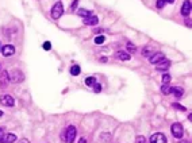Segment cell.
<instances>
[{"label": "cell", "mask_w": 192, "mask_h": 143, "mask_svg": "<svg viewBox=\"0 0 192 143\" xmlns=\"http://www.w3.org/2000/svg\"><path fill=\"white\" fill-rule=\"evenodd\" d=\"M181 143H190V142H184V141H181Z\"/></svg>", "instance_id": "d590c367"}, {"label": "cell", "mask_w": 192, "mask_h": 143, "mask_svg": "<svg viewBox=\"0 0 192 143\" xmlns=\"http://www.w3.org/2000/svg\"><path fill=\"white\" fill-rule=\"evenodd\" d=\"M0 104L4 107H14L15 106V100L10 95H3V96H0Z\"/></svg>", "instance_id": "5b68a950"}, {"label": "cell", "mask_w": 192, "mask_h": 143, "mask_svg": "<svg viewBox=\"0 0 192 143\" xmlns=\"http://www.w3.org/2000/svg\"><path fill=\"white\" fill-rule=\"evenodd\" d=\"M149 143H168V141H167V136H165L164 134L156 132V134H153V135L150 136Z\"/></svg>", "instance_id": "8992f818"}, {"label": "cell", "mask_w": 192, "mask_h": 143, "mask_svg": "<svg viewBox=\"0 0 192 143\" xmlns=\"http://www.w3.org/2000/svg\"><path fill=\"white\" fill-rule=\"evenodd\" d=\"M50 47H51L50 42H45V43H43V49H45L46 51H49V50H50Z\"/></svg>", "instance_id": "f1b7e54d"}, {"label": "cell", "mask_w": 192, "mask_h": 143, "mask_svg": "<svg viewBox=\"0 0 192 143\" xmlns=\"http://www.w3.org/2000/svg\"><path fill=\"white\" fill-rule=\"evenodd\" d=\"M62 14H64V5L61 2H58L53 5V8H51V11H50V15L53 19H60L61 16H62Z\"/></svg>", "instance_id": "7a4b0ae2"}, {"label": "cell", "mask_w": 192, "mask_h": 143, "mask_svg": "<svg viewBox=\"0 0 192 143\" xmlns=\"http://www.w3.org/2000/svg\"><path fill=\"white\" fill-rule=\"evenodd\" d=\"M115 57L121 61H129L130 60V54L126 53V51H116Z\"/></svg>", "instance_id": "4fadbf2b"}, {"label": "cell", "mask_w": 192, "mask_h": 143, "mask_svg": "<svg viewBox=\"0 0 192 143\" xmlns=\"http://www.w3.org/2000/svg\"><path fill=\"white\" fill-rule=\"evenodd\" d=\"M170 131H172V135L176 139H181L184 136V128L180 123H173L172 127H170Z\"/></svg>", "instance_id": "3957f363"}, {"label": "cell", "mask_w": 192, "mask_h": 143, "mask_svg": "<svg viewBox=\"0 0 192 143\" xmlns=\"http://www.w3.org/2000/svg\"><path fill=\"white\" fill-rule=\"evenodd\" d=\"M187 26L191 28V19H188V20H187Z\"/></svg>", "instance_id": "d6a6232c"}, {"label": "cell", "mask_w": 192, "mask_h": 143, "mask_svg": "<svg viewBox=\"0 0 192 143\" xmlns=\"http://www.w3.org/2000/svg\"><path fill=\"white\" fill-rule=\"evenodd\" d=\"M164 58H165L164 54L160 53V51H158V53H153V54L149 57V62H150V63H154V65H157V63H158L160 61H162Z\"/></svg>", "instance_id": "30bf717a"}, {"label": "cell", "mask_w": 192, "mask_h": 143, "mask_svg": "<svg viewBox=\"0 0 192 143\" xmlns=\"http://www.w3.org/2000/svg\"><path fill=\"white\" fill-rule=\"evenodd\" d=\"M16 141L15 134H5L4 135V143H14Z\"/></svg>", "instance_id": "5bb4252c"}, {"label": "cell", "mask_w": 192, "mask_h": 143, "mask_svg": "<svg viewBox=\"0 0 192 143\" xmlns=\"http://www.w3.org/2000/svg\"><path fill=\"white\" fill-rule=\"evenodd\" d=\"M127 51H129V53H135L137 51V47H135V45H133V43H127Z\"/></svg>", "instance_id": "44dd1931"}, {"label": "cell", "mask_w": 192, "mask_h": 143, "mask_svg": "<svg viewBox=\"0 0 192 143\" xmlns=\"http://www.w3.org/2000/svg\"><path fill=\"white\" fill-rule=\"evenodd\" d=\"M191 14V2L190 0H184L181 5V15L183 16H188Z\"/></svg>", "instance_id": "8fae6325"}, {"label": "cell", "mask_w": 192, "mask_h": 143, "mask_svg": "<svg viewBox=\"0 0 192 143\" xmlns=\"http://www.w3.org/2000/svg\"><path fill=\"white\" fill-rule=\"evenodd\" d=\"M0 72H2V63H0Z\"/></svg>", "instance_id": "8d00e7d4"}, {"label": "cell", "mask_w": 192, "mask_h": 143, "mask_svg": "<svg viewBox=\"0 0 192 143\" xmlns=\"http://www.w3.org/2000/svg\"><path fill=\"white\" fill-rule=\"evenodd\" d=\"M137 143H146V141H145V138L142 135H138L137 136Z\"/></svg>", "instance_id": "83f0119b"}, {"label": "cell", "mask_w": 192, "mask_h": 143, "mask_svg": "<svg viewBox=\"0 0 192 143\" xmlns=\"http://www.w3.org/2000/svg\"><path fill=\"white\" fill-rule=\"evenodd\" d=\"M3 115H4V113H3V112H2V111H0V116H3Z\"/></svg>", "instance_id": "e575fe53"}, {"label": "cell", "mask_w": 192, "mask_h": 143, "mask_svg": "<svg viewBox=\"0 0 192 143\" xmlns=\"http://www.w3.org/2000/svg\"><path fill=\"white\" fill-rule=\"evenodd\" d=\"M77 14H78L80 16H83V18H87V16H91V15H92L91 11H88V10H83V8H81V10H77Z\"/></svg>", "instance_id": "e0dca14e"}, {"label": "cell", "mask_w": 192, "mask_h": 143, "mask_svg": "<svg viewBox=\"0 0 192 143\" xmlns=\"http://www.w3.org/2000/svg\"><path fill=\"white\" fill-rule=\"evenodd\" d=\"M65 135L66 136L64 138V141L66 143H73L74 139H76V127L74 125H69L65 131Z\"/></svg>", "instance_id": "277c9868"}, {"label": "cell", "mask_w": 192, "mask_h": 143, "mask_svg": "<svg viewBox=\"0 0 192 143\" xmlns=\"http://www.w3.org/2000/svg\"><path fill=\"white\" fill-rule=\"evenodd\" d=\"M2 54L4 57H11V55L15 54V47L12 45H4L2 47Z\"/></svg>", "instance_id": "ba28073f"}, {"label": "cell", "mask_w": 192, "mask_h": 143, "mask_svg": "<svg viewBox=\"0 0 192 143\" xmlns=\"http://www.w3.org/2000/svg\"><path fill=\"white\" fill-rule=\"evenodd\" d=\"M165 4H167V0H157V8H164Z\"/></svg>", "instance_id": "cb8c5ba5"}, {"label": "cell", "mask_w": 192, "mask_h": 143, "mask_svg": "<svg viewBox=\"0 0 192 143\" xmlns=\"http://www.w3.org/2000/svg\"><path fill=\"white\" fill-rule=\"evenodd\" d=\"M172 106H173V108H176V109H179V111H187V108L180 106V104H177V103H173Z\"/></svg>", "instance_id": "484cf974"}, {"label": "cell", "mask_w": 192, "mask_h": 143, "mask_svg": "<svg viewBox=\"0 0 192 143\" xmlns=\"http://www.w3.org/2000/svg\"><path fill=\"white\" fill-rule=\"evenodd\" d=\"M162 83H164L165 85H168V84L170 83V76L169 74H164V76H162Z\"/></svg>", "instance_id": "603a6c76"}, {"label": "cell", "mask_w": 192, "mask_h": 143, "mask_svg": "<svg viewBox=\"0 0 192 143\" xmlns=\"http://www.w3.org/2000/svg\"><path fill=\"white\" fill-rule=\"evenodd\" d=\"M84 83H85L87 86H94L95 83H96V78H95V77H87Z\"/></svg>", "instance_id": "ac0fdd59"}, {"label": "cell", "mask_w": 192, "mask_h": 143, "mask_svg": "<svg viewBox=\"0 0 192 143\" xmlns=\"http://www.w3.org/2000/svg\"><path fill=\"white\" fill-rule=\"evenodd\" d=\"M10 85V76H8L7 70H2V74H0V88L5 89Z\"/></svg>", "instance_id": "52a82bcc"}, {"label": "cell", "mask_w": 192, "mask_h": 143, "mask_svg": "<svg viewBox=\"0 0 192 143\" xmlns=\"http://www.w3.org/2000/svg\"><path fill=\"white\" fill-rule=\"evenodd\" d=\"M78 143H87V139H85V138H81V139H80V142H78Z\"/></svg>", "instance_id": "4dcf8cb0"}, {"label": "cell", "mask_w": 192, "mask_h": 143, "mask_svg": "<svg viewBox=\"0 0 192 143\" xmlns=\"http://www.w3.org/2000/svg\"><path fill=\"white\" fill-rule=\"evenodd\" d=\"M80 73H81V68L78 65H73L71 68V74L72 76H78Z\"/></svg>", "instance_id": "2e32d148"}, {"label": "cell", "mask_w": 192, "mask_h": 143, "mask_svg": "<svg viewBox=\"0 0 192 143\" xmlns=\"http://www.w3.org/2000/svg\"><path fill=\"white\" fill-rule=\"evenodd\" d=\"M8 76H10V83L14 84H19L25 80V76H23V73L19 69H14V70L8 72Z\"/></svg>", "instance_id": "6da1fadb"}, {"label": "cell", "mask_w": 192, "mask_h": 143, "mask_svg": "<svg viewBox=\"0 0 192 143\" xmlns=\"http://www.w3.org/2000/svg\"><path fill=\"white\" fill-rule=\"evenodd\" d=\"M161 92L164 93V95H170V88H169V85H162L161 86Z\"/></svg>", "instance_id": "ffe728a7"}, {"label": "cell", "mask_w": 192, "mask_h": 143, "mask_svg": "<svg viewBox=\"0 0 192 143\" xmlns=\"http://www.w3.org/2000/svg\"><path fill=\"white\" fill-rule=\"evenodd\" d=\"M19 143H30V142H28V141H27V139H22V141H20Z\"/></svg>", "instance_id": "1f68e13d"}, {"label": "cell", "mask_w": 192, "mask_h": 143, "mask_svg": "<svg viewBox=\"0 0 192 143\" xmlns=\"http://www.w3.org/2000/svg\"><path fill=\"white\" fill-rule=\"evenodd\" d=\"M94 90H95V93H100V92H101V85H100V84H99V83H95Z\"/></svg>", "instance_id": "d4e9b609"}, {"label": "cell", "mask_w": 192, "mask_h": 143, "mask_svg": "<svg viewBox=\"0 0 192 143\" xmlns=\"http://www.w3.org/2000/svg\"><path fill=\"white\" fill-rule=\"evenodd\" d=\"M176 0H167V3H174Z\"/></svg>", "instance_id": "836d02e7"}, {"label": "cell", "mask_w": 192, "mask_h": 143, "mask_svg": "<svg viewBox=\"0 0 192 143\" xmlns=\"http://www.w3.org/2000/svg\"><path fill=\"white\" fill-rule=\"evenodd\" d=\"M153 53H154V51L150 47H145L144 50H142V55H144V57H150Z\"/></svg>", "instance_id": "d6986e66"}, {"label": "cell", "mask_w": 192, "mask_h": 143, "mask_svg": "<svg viewBox=\"0 0 192 143\" xmlns=\"http://www.w3.org/2000/svg\"><path fill=\"white\" fill-rule=\"evenodd\" d=\"M4 128H0V143H4Z\"/></svg>", "instance_id": "4316f807"}, {"label": "cell", "mask_w": 192, "mask_h": 143, "mask_svg": "<svg viewBox=\"0 0 192 143\" xmlns=\"http://www.w3.org/2000/svg\"><path fill=\"white\" fill-rule=\"evenodd\" d=\"M170 93L174 95L176 97H181L183 93H184V89L183 88H170Z\"/></svg>", "instance_id": "9a60e30c"}, {"label": "cell", "mask_w": 192, "mask_h": 143, "mask_svg": "<svg viewBox=\"0 0 192 143\" xmlns=\"http://www.w3.org/2000/svg\"><path fill=\"white\" fill-rule=\"evenodd\" d=\"M104 41H106V37H103V35H99V37L95 38V43H96V45H101Z\"/></svg>", "instance_id": "7402d4cb"}, {"label": "cell", "mask_w": 192, "mask_h": 143, "mask_svg": "<svg viewBox=\"0 0 192 143\" xmlns=\"http://www.w3.org/2000/svg\"><path fill=\"white\" fill-rule=\"evenodd\" d=\"M78 4V0H74L73 4H72V10H76V5Z\"/></svg>", "instance_id": "f546056e"}, {"label": "cell", "mask_w": 192, "mask_h": 143, "mask_svg": "<svg viewBox=\"0 0 192 143\" xmlns=\"http://www.w3.org/2000/svg\"><path fill=\"white\" fill-rule=\"evenodd\" d=\"M169 66H170V61L169 60H162V61H160L156 65V69L158 72H162V70H168L169 69Z\"/></svg>", "instance_id": "9c48e42d"}, {"label": "cell", "mask_w": 192, "mask_h": 143, "mask_svg": "<svg viewBox=\"0 0 192 143\" xmlns=\"http://www.w3.org/2000/svg\"><path fill=\"white\" fill-rule=\"evenodd\" d=\"M98 23H99V18L95 15L84 18V24H87V26H95V24H98Z\"/></svg>", "instance_id": "7c38bea8"}]
</instances>
